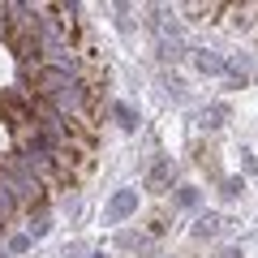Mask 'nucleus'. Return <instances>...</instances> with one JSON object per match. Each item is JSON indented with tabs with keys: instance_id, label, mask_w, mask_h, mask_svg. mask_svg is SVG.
<instances>
[{
	"instance_id": "1",
	"label": "nucleus",
	"mask_w": 258,
	"mask_h": 258,
	"mask_svg": "<svg viewBox=\"0 0 258 258\" xmlns=\"http://www.w3.org/2000/svg\"><path fill=\"white\" fill-rule=\"evenodd\" d=\"M129 207H134V194H120L116 203H112V215H125V211H129Z\"/></svg>"
}]
</instances>
